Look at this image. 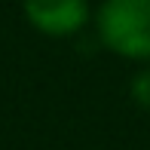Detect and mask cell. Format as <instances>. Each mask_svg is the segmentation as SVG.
<instances>
[{
  "instance_id": "6da1fadb",
  "label": "cell",
  "mask_w": 150,
  "mask_h": 150,
  "mask_svg": "<svg viewBox=\"0 0 150 150\" xmlns=\"http://www.w3.org/2000/svg\"><path fill=\"white\" fill-rule=\"evenodd\" d=\"M95 34L113 55L150 64V0H101Z\"/></svg>"
},
{
  "instance_id": "7a4b0ae2",
  "label": "cell",
  "mask_w": 150,
  "mask_h": 150,
  "mask_svg": "<svg viewBox=\"0 0 150 150\" xmlns=\"http://www.w3.org/2000/svg\"><path fill=\"white\" fill-rule=\"evenodd\" d=\"M22 9L34 31L55 40L77 37L92 22L89 0H22Z\"/></svg>"
},
{
  "instance_id": "3957f363",
  "label": "cell",
  "mask_w": 150,
  "mask_h": 150,
  "mask_svg": "<svg viewBox=\"0 0 150 150\" xmlns=\"http://www.w3.org/2000/svg\"><path fill=\"white\" fill-rule=\"evenodd\" d=\"M129 95L138 107L150 110V64H144L138 74L132 77V86H129Z\"/></svg>"
}]
</instances>
